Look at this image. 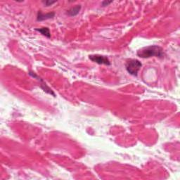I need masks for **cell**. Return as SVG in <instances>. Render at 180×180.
<instances>
[{"instance_id": "1", "label": "cell", "mask_w": 180, "mask_h": 180, "mask_svg": "<svg viewBox=\"0 0 180 180\" xmlns=\"http://www.w3.org/2000/svg\"><path fill=\"white\" fill-rule=\"evenodd\" d=\"M137 56L142 58H148L153 56H156L162 58L164 57L165 53L163 49L158 46H149L142 48L137 52Z\"/></svg>"}, {"instance_id": "2", "label": "cell", "mask_w": 180, "mask_h": 180, "mask_svg": "<svg viewBox=\"0 0 180 180\" xmlns=\"http://www.w3.org/2000/svg\"><path fill=\"white\" fill-rule=\"evenodd\" d=\"M142 64L137 59H129L125 64L126 70L129 74L134 76H137L138 72L140 70Z\"/></svg>"}, {"instance_id": "3", "label": "cell", "mask_w": 180, "mask_h": 180, "mask_svg": "<svg viewBox=\"0 0 180 180\" xmlns=\"http://www.w3.org/2000/svg\"><path fill=\"white\" fill-rule=\"evenodd\" d=\"M89 58L92 61L100 65H106V66H110L111 62H110L108 58L105 56L101 55H89Z\"/></svg>"}, {"instance_id": "4", "label": "cell", "mask_w": 180, "mask_h": 180, "mask_svg": "<svg viewBox=\"0 0 180 180\" xmlns=\"http://www.w3.org/2000/svg\"><path fill=\"white\" fill-rule=\"evenodd\" d=\"M29 75H30V76H32V77H33V78H38V80L41 82V85H40V87H41V88H42V89H43L45 92H47V93H48V94H51V95H53V97H56L54 92H53L52 91V90L51 89L49 88V87L47 85V84L44 82V80H42V79L41 78H39V76H38V75H37L35 74V72H32V71H30V72H29Z\"/></svg>"}, {"instance_id": "5", "label": "cell", "mask_w": 180, "mask_h": 180, "mask_svg": "<svg viewBox=\"0 0 180 180\" xmlns=\"http://www.w3.org/2000/svg\"><path fill=\"white\" fill-rule=\"evenodd\" d=\"M54 16H55L54 12L44 14V13H42L41 11H39L38 13V17H37V20H38V21H44V20L52 18H53V17H54Z\"/></svg>"}, {"instance_id": "6", "label": "cell", "mask_w": 180, "mask_h": 180, "mask_svg": "<svg viewBox=\"0 0 180 180\" xmlns=\"http://www.w3.org/2000/svg\"><path fill=\"white\" fill-rule=\"evenodd\" d=\"M80 9H81V6L77 5L76 7L71 8L68 11H67V14L70 16H75L78 15L79 12H80Z\"/></svg>"}, {"instance_id": "7", "label": "cell", "mask_w": 180, "mask_h": 180, "mask_svg": "<svg viewBox=\"0 0 180 180\" xmlns=\"http://www.w3.org/2000/svg\"><path fill=\"white\" fill-rule=\"evenodd\" d=\"M36 31H38L39 32H40L42 35H44L45 37H47L48 38H51V34H50V31L49 29L48 28H37L35 29Z\"/></svg>"}, {"instance_id": "8", "label": "cell", "mask_w": 180, "mask_h": 180, "mask_svg": "<svg viewBox=\"0 0 180 180\" xmlns=\"http://www.w3.org/2000/svg\"><path fill=\"white\" fill-rule=\"evenodd\" d=\"M42 3H43L46 7H49V6H52V4H55V3H56V1L52 2V1H49V0H47V1H42Z\"/></svg>"}, {"instance_id": "9", "label": "cell", "mask_w": 180, "mask_h": 180, "mask_svg": "<svg viewBox=\"0 0 180 180\" xmlns=\"http://www.w3.org/2000/svg\"><path fill=\"white\" fill-rule=\"evenodd\" d=\"M112 1H103L102 3H101V5L102 7H106V6H108L110 4H111Z\"/></svg>"}]
</instances>
